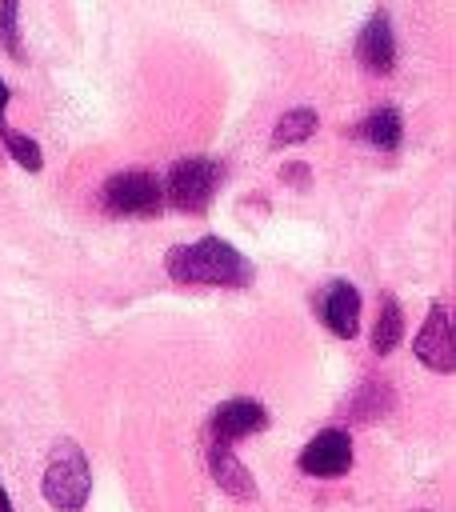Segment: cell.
Returning a JSON list of instances; mask_svg holds the SVG:
<instances>
[{
	"label": "cell",
	"instance_id": "obj_1",
	"mask_svg": "<svg viewBox=\"0 0 456 512\" xmlns=\"http://www.w3.org/2000/svg\"><path fill=\"white\" fill-rule=\"evenodd\" d=\"M164 272L176 284H212V288H244L252 280V264L220 236H200L192 244H176L164 256Z\"/></svg>",
	"mask_w": 456,
	"mask_h": 512
},
{
	"label": "cell",
	"instance_id": "obj_2",
	"mask_svg": "<svg viewBox=\"0 0 456 512\" xmlns=\"http://www.w3.org/2000/svg\"><path fill=\"white\" fill-rule=\"evenodd\" d=\"M40 492H44V500L56 512H80L88 504L92 468H88V456H84V448L76 440H56L52 444L48 464H44V480H40Z\"/></svg>",
	"mask_w": 456,
	"mask_h": 512
},
{
	"label": "cell",
	"instance_id": "obj_3",
	"mask_svg": "<svg viewBox=\"0 0 456 512\" xmlns=\"http://www.w3.org/2000/svg\"><path fill=\"white\" fill-rule=\"evenodd\" d=\"M224 168L212 156H184L172 164L168 184H164V200L188 216H204L212 208V196L220 188Z\"/></svg>",
	"mask_w": 456,
	"mask_h": 512
},
{
	"label": "cell",
	"instance_id": "obj_4",
	"mask_svg": "<svg viewBox=\"0 0 456 512\" xmlns=\"http://www.w3.org/2000/svg\"><path fill=\"white\" fill-rule=\"evenodd\" d=\"M100 200L116 216H160L164 184L152 172H144V168H128V172H116V176L104 180Z\"/></svg>",
	"mask_w": 456,
	"mask_h": 512
},
{
	"label": "cell",
	"instance_id": "obj_5",
	"mask_svg": "<svg viewBox=\"0 0 456 512\" xmlns=\"http://www.w3.org/2000/svg\"><path fill=\"white\" fill-rule=\"evenodd\" d=\"M268 428V408L252 396H232L224 404H216L212 420H208V440L212 444H236V440H248L256 432Z\"/></svg>",
	"mask_w": 456,
	"mask_h": 512
},
{
	"label": "cell",
	"instance_id": "obj_6",
	"mask_svg": "<svg viewBox=\"0 0 456 512\" xmlns=\"http://www.w3.org/2000/svg\"><path fill=\"white\" fill-rule=\"evenodd\" d=\"M412 352L424 368L432 372H452L456 368V336H452V316H448V304H432L428 320L420 324L416 340H412Z\"/></svg>",
	"mask_w": 456,
	"mask_h": 512
},
{
	"label": "cell",
	"instance_id": "obj_7",
	"mask_svg": "<svg viewBox=\"0 0 456 512\" xmlns=\"http://www.w3.org/2000/svg\"><path fill=\"white\" fill-rule=\"evenodd\" d=\"M348 468H352V436L344 428H320L300 452V472L308 476L332 480V476H344Z\"/></svg>",
	"mask_w": 456,
	"mask_h": 512
},
{
	"label": "cell",
	"instance_id": "obj_8",
	"mask_svg": "<svg viewBox=\"0 0 456 512\" xmlns=\"http://www.w3.org/2000/svg\"><path fill=\"white\" fill-rule=\"evenodd\" d=\"M356 64L372 76H388L396 68V32H392V20L388 12H372L364 20V28L356 32Z\"/></svg>",
	"mask_w": 456,
	"mask_h": 512
},
{
	"label": "cell",
	"instance_id": "obj_9",
	"mask_svg": "<svg viewBox=\"0 0 456 512\" xmlns=\"http://www.w3.org/2000/svg\"><path fill=\"white\" fill-rule=\"evenodd\" d=\"M316 308H320V320H324V328L332 336L352 340L360 332V292L348 280H332Z\"/></svg>",
	"mask_w": 456,
	"mask_h": 512
},
{
	"label": "cell",
	"instance_id": "obj_10",
	"mask_svg": "<svg viewBox=\"0 0 456 512\" xmlns=\"http://www.w3.org/2000/svg\"><path fill=\"white\" fill-rule=\"evenodd\" d=\"M208 472H212V480L228 492V496H236V500H252L260 488H256V480H252V472L236 460V452L228 448V444H212L208 440Z\"/></svg>",
	"mask_w": 456,
	"mask_h": 512
},
{
	"label": "cell",
	"instance_id": "obj_11",
	"mask_svg": "<svg viewBox=\"0 0 456 512\" xmlns=\"http://www.w3.org/2000/svg\"><path fill=\"white\" fill-rule=\"evenodd\" d=\"M356 136L380 152H396L400 148V136H404V124H400V112L396 108H376L372 116H364L356 124Z\"/></svg>",
	"mask_w": 456,
	"mask_h": 512
},
{
	"label": "cell",
	"instance_id": "obj_12",
	"mask_svg": "<svg viewBox=\"0 0 456 512\" xmlns=\"http://www.w3.org/2000/svg\"><path fill=\"white\" fill-rule=\"evenodd\" d=\"M400 340H404V308H400L396 296H384L380 300V316L372 324V352L376 356H388Z\"/></svg>",
	"mask_w": 456,
	"mask_h": 512
},
{
	"label": "cell",
	"instance_id": "obj_13",
	"mask_svg": "<svg viewBox=\"0 0 456 512\" xmlns=\"http://www.w3.org/2000/svg\"><path fill=\"white\" fill-rule=\"evenodd\" d=\"M316 128H320V116H316L312 108H288V112L276 120V128H272V148L300 144V140H308Z\"/></svg>",
	"mask_w": 456,
	"mask_h": 512
},
{
	"label": "cell",
	"instance_id": "obj_14",
	"mask_svg": "<svg viewBox=\"0 0 456 512\" xmlns=\"http://www.w3.org/2000/svg\"><path fill=\"white\" fill-rule=\"evenodd\" d=\"M0 144L8 148V156L24 168V172H40V164H44V152H40V144L36 140H28L24 132H16L4 116H0Z\"/></svg>",
	"mask_w": 456,
	"mask_h": 512
},
{
	"label": "cell",
	"instance_id": "obj_15",
	"mask_svg": "<svg viewBox=\"0 0 456 512\" xmlns=\"http://www.w3.org/2000/svg\"><path fill=\"white\" fill-rule=\"evenodd\" d=\"M388 404H392L388 384L384 380H364L360 392L352 396V416L356 420H376L380 412H388Z\"/></svg>",
	"mask_w": 456,
	"mask_h": 512
},
{
	"label": "cell",
	"instance_id": "obj_16",
	"mask_svg": "<svg viewBox=\"0 0 456 512\" xmlns=\"http://www.w3.org/2000/svg\"><path fill=\"white\" fill-rule=\"evenodd\" d=\"M20 0H0V40L8 48L12 60H24V44H20V16H16Z\"/></svg>",
	"mask_w": 456,
	"mask_h": 512
},
{
	"label": "cell",
	"instance_id": "obj_17",
	"mask_svg": "<svg viewBox=\"0 0 456 512\" xmlns=\"http://www.w3.org/2000/svg\"><path fill=\"white\" fill-rule=\"evenodd\" d=\"M280 176H284L288 184H308V180H312V172H308L304 164H288V168H284Z\"/></svg>",
	"mask_w": 456,
	"mask_h": 512
},
{
	"label": "cell",
	"instance_id": "obj_18",
	"mask_svg": "<svg viewBox=\"0 0 456 512\" xmlns=\"http://www.w3.org/2000/svg\"><path fill=\"white\" fill-rule=\"evenodd\" d=\"M8 100H12V92H8V84L0 80V116H4V108H8Z\"/></svg>",
	"mask_w": 456,
	"mask_h": 512
},
{
	"label": "cell",
	"instance_id": "obj_19",
	"mask_svg": "<svg viewBox=\"0 0 456 512\" xmlns=\"http://www.w3.org/2000/svg\"><path fill=\"white\" fill-rule=\"evenodd\" d=\"M0 512H12V500H8V492H4V484H0Z\"/></svg>",
	"mask_w": 456,
	"mask_h": 512
},
{
	"label": "cell",
	"instance_id": "obj_20",
	"mask_svg": "<svg viewBox=\"0 0 456 512\" xmlns=\"http://www.w3.org/2000/svg\"><path fill=\"white\" fill-rule=\"evenodd\" d=\"M420 512H424V508H420Z\"/></svg>",
	"mask_w": 456,
	"mask_h": 512
}]
</instances>
